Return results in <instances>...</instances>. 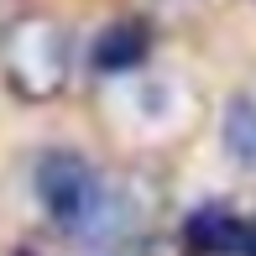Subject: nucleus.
Here are the masks:
<instances>
[{
	"label": "nucleus",
	"mask_w": 256,
	"mask_h": 256,
	"mask_svg": "<svg viewBox=\"0 0 256 256\" xmlns=\"http://www.w3.org/2000/svg\"><path fill=\"white\" fill-rule=\"evenodd\" d=\"M21 256H26V251H21Z\"/></svg>",
	"instance_id": "obj_6"
},
{
	"label": "nucleus",
	"mask_w": 256,
	"mask_h": 256,
	"mask_svg": "<svg viewBox=\"0 0 256 256\" xmlns=\"http://www.w3.org/2000/svg\"><path fill=\"white\" fill-rule=\"evenodd\" d=\"M37 199L48 220L78 246H110L120 230V199L78 152H48L37 162Z\"/></svg>",
	"instance_id": "obj_1"
},
{
	"label": "nucleus",
	"mask_w": 256,
	"mask_h": 256,
	"mask_svg": "<svg viewBox=\"0 0 256 256\" xmlns=\"http://www.w3.org/2000/svg\"><path fill=\"white\" fill-rule=\"evenodd\" d=\"M0 68L21 100H52L68 84V32L48 16H21L0 42Z\"/></svg>",
	"instance_id": "obj_2"
},
{
	"label": "nucleus",
	"mask_w": 256,
	"mask_h": 256,
	"mask_svg": "<svg viewBox=\"0 0 256 256\" xmlns=\"http://www.w3.org/2000/svg\"><path fill=\"white\" fill-rule=\"evenodd\" d=\"M194 256H256V214H236L225 204H204L183 225Z\"/></svg>",
	"instance_id": "obj_3"
},
{
	"label": "nucleus",
	"mask_w": 256,
	"mask_h": 256,
	"mask_svg": "<svg viewBox=\"0 0 256 256\" xmlns=\"http://www.w3.org/2000/svg\"><path fill=\"white\" fill-rule=\"evenodd\" d=\"M94 68L104 74H126L131 63H142L146 58V26H136V21H120V26H110L104 37L94 42Z\"/></svg>",
	"instance_id": "obj_4"
},
{
	"label": "nucleus",
	"mask_w": 256,
	"mask_h": 256,
	"mask_svg": "<svg viewBox=\"0 0 256 256\" xmlns=\"http://www.w3.org/2000/svg\"><path fill=\"white\" fill-rule=\"evenodd\" d=\"M225 146L240 168H256V104L251 100H236L225 110Z\"/></svg>",
	"instance_id": "obj_5"
}]
</instances>
